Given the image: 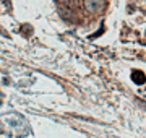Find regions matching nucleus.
<instances>
[{"instance_id":"1","label":"nucleus","mask_w":146,"mask_h":138,"mask_svg":"<svg viewBox=\"0 0 146 138\" xmlns=\"http://www.w3.org/2000/svg\"><path fill=\"white\" fill-rule=\"evenodd\" d=\"M84 3L89 10H98L104 5V0H84Z\"/></svg>"},{"instance_id":"2","label":"nucleus","mask_w":146,"mask_h":138,"mask_svg":"<svg viewBox=\"0 0 146 138\" xmlns=\"http://www.w3.org/2000/svg\"><path fill=\"white\" fill-rule=\"evenodd\" d=\"M131 78H133V81H135L136 85H141V83H143V81L146 80V78H145V75L141 73V72H138V70H136V72H133Z\"/></svg>"}]
</instances>
